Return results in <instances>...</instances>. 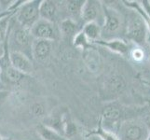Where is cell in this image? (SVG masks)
Listing matches in <instances>:
<instances>
[{
	"label": "cell",
	"mask_w": 150,
	"mask_h": 140,
	"mask_svg": "<svg viewBox=\"0 0 150 140\" xmlns=\"http://www.w3.org/2000/svg\"><path fill=\"white\" fill-rule=\"evenodd\" d=\"M2 76L5 77V80H7L8 82H10L12 84L20 83L21 81L23 80L27 77V75H25L22 73V72L18 71L17 69H15L11 65L3 67Z\"/></svg>",
	"instance_id": "2e32d148"
},
{
	"label": "cell",
	"mask_w": 150,
	"mask_h": 140,
	"mask_svg": "<svg viewBox=\"0 0 150 140\" xmlns=\"http://www.w3.org/2000/svg\"><path fill=\"white\" fill-rule=\"evenodd\" d=\"M73 44H74L75 47H76V48L82 49V50H83V51L91 48V47H93V44H91L90 41L87 39V38L85 37L84 33L82 32V29H81L80 32L74 38Z\"/></svg>",
	"instance_id": "7402d4cb"
},
{
	"label": "cell",
	"mask_w": 150,
	"mask_h": 140,
	"mask_svg": "<svg viewBox=\"0 0 150 140\" xmlns=\"http://www.w3.org/2000/svg\"><path fill=\"white\" fill-rule=\"evenodd\" d=\"M93 45H99L108 49L113 53L125 56L130 53V46L125 40L121 38H113V39H100L96 41Z\"/></svg>",
	"instance_id": "30bf717a"
},
{
	"label": "cell",
	"mask_w": 150,
	"mask_h": 140,
	"mask_svg": "<svg viewBox=\"0 0 150 140\" xmlns=\"http://www.w3.org/2000/svg\"><path fill=\"white\" fill-rule=\"evenodd\" d=\"M148 30L144 23L143 19L136 11L132 9L128 14L125 24L126 38L137 45H144L146 43V37Z\"/></svg>",
	"instance_id": "277c9868"
},
{
	"label": "cell",
	"mask_w": 150,
	"mask_h": 140,
	"mask_svg": "<svg viewBox=\"0 0 150 140\" xmlns=\"http://www.w3.org/2000/svg\"><path fill=\"white\" fill-rule=\"evenodd\" d=\"M30 33L35 39L53 41L58 38V32L55 23L43 19H39L34 24V26L30 29Z\"/></svg>",
	"instance_id": "52a82bcc"
},
{
	"label": "cell",
	"mask_w": 150,
	"mask_h": 140,
	"mask_svg": "<svg viewBox=\"0 0 150 140\" xmlns=\"http://www.w3.org/2000/svg\"><path fill=\"white\" fill-rule=\"evenodd\" d=\"M103 4V22L102 25V39L117 38L116 35L120 33L124 26L121 14L114 8L108 6L105 2ZM125 27V26H124Z\"/></svg>",
	"instance_id": "3957f363"
},
{
	"label": "cell",
	"mask_w": 150,
	"mask_h": 140,
	"mask_svg": "<svg viewBox=\"0 0 150 140\" xmlns=\"http://www.w3.org/2000/svg\"><path fill=\"white\" fill-rule=\"evenodd\" d=\"M82 32L91 44L102 39V25L96 22L85 23L82 27Z\"/></svg>",
	"instance_id": "4fadbf2b"
},
{
	"label": "cell",
	"mask_w": 150,
	"mask_h": 140,
	"mask_svg": "<svg viewBox=\"0 0 150 140\" xmlns=\"http://www.w3.org/2000/svg\"><path fill=\"white\" fill-rule=\"evenodd\" d=\"M106 88L110 92H114L115 95L121 92L125 88V81L120 76H113L108 79L106 82Z\"/></svg>",
	"instance_id": "ffe728a7"
},
{
	"label": "cell",
	"mask_w": 150,
	"mask_h": 140,
	"mask_svg": "<svg viewBox=\"0 0 150 140\" xmlns=\"http://www.w3.org/2000/svg\"><path fill=\"white\" fill-rule=\"evenodd\" d=\"M4 89H5V84H4V82L0 80V92L3 91Z\"/></svg>",
	"instance_id": "d4e9b609"
},
{
	"label": "cell",
	"mask_w": 150,
	"mask_h": 140,
	"mask_svg": "<svg viewBox=\"0 0 150 140\" xmlns=\"http://www.w3.org/2000/svg\"><path fill=\"white\" fill-rule=\"evenodd\" d=\"M39 14L40 19L55 23L58 15V8L56 3L50 0H42L39 8Z\"/></svg>",
	"instance_id": "7c38bea8"
},
{
	"label": "cell",
	"mask_w": 150,
	"mask_h": 140,
	"mask_svg": "<svg viewBox=\"0 0 150 140\" xmlns=\"http://www.w3.org/2000/svg\"><path fill=\"white\" fill-rule=\"evenodd\" d=\"M95 136L97 137H99L101 140H120V138L117 137V136L113 132H110L106 130V129L103 128L101 124H99V126L96 130L92 131L90 133V136Z\"/></svg>",
	"instance_id": "44dd1931"
},
{
	"label": "cell",
	"mask_w": 150,
	"mask_h": 140,
	"mask_svg": "<svg viewBox=\"0 0 150 140\" xmlns=\"http://www.w3.org/2000/svg\"><path fill=\"white\" fill-rule=\"evenodd\" d=\"M98 18H102L103 22V4L101 1L95 0H88L86 1L83 10H82L81 21L85 23L91 22L98 23Z\"/></svg>",
	"instance_id": "ba28073f"
},
{
	"label": "cell",
	"mask_w": 150,
	"mask_h": 140,
	"mask_svg": "<svg viewBox=\"0 0 150 140\" xmlns=\"http://www.w3.org/2000/svg\"><path fill=\"white\" fill-rule=\"evenodd\" d=\"M123 3L125 4L127 7L131 8L132 10L136 11L140 15L141 18L144 21V23H146V26L148 30V32L150 33V14H148L146 10L144 9L140 2L139 1H123Z\"/></svg>",
	"instance_id": "ac0fdd59"
},
{
	"label": "cell",
	"mask_w": 150,
	"mask_h": 140,
	"mask_svg": "<svg viewBox=\"0 0 150 140\" xmlns=\"http://www.w3.org/2000/svg\"><path fill=\"white\" fill-rule=\"evenodd\" d=\"M42 0L24 1L15 13V20L17 23L26 29H31L34 24L40 19L39 8Z\"/></svg>",
	"instance_id": "5b68a950"
},
{
	"label": "cell",
	"mask_w": 150,
	"mask_h": 140,
	"mask_svg": "<svg viewBox=\"0 0 150 140\" xmlns=\"http://www.w3.org/2000/svg\"><path fill=\"white\" fill-rule=\"evenodd\" d=\"M3 138H4V137H2L1 136H0V140H3Z\"/></svg>",
	"instance_id": "4dcf8cb0"
},
{
	"label": "cell",
	"mask_w": 150,
	"mask_h": 140,
	"mask_svg": "<svg viewBox=\"0 0 150 140\" xmlns=\"http://www.w3.org/2000/svg\"><path fill=\"white\" fill-rule=\"evenodd\" d=\"M85 0H71L66 2V9L69 13L70 18L79 22L82 17V10H83Z\"/></svg>",
	"instance_id": "9a60e30c"
},
{
	"label": "cell",
	"mask_w": 150,
	"mask_h": 140,
	"mask_svg": "<svg viewBox=\"0 0 150 140\" xmlns=\"http://www.w3.org/2000/svg\"><path fill=\"white\" fill-rule=\"evenodd\" d=\"M33 110L35 115H41V114H43V112H44V108L40 104H35V105L33 107Z\"/></svg>",
	"instance_id": "cb8c5ba5"
},
{
	"label": "cell",
	"mask_w": 150,
	"mask_h": 140,
	"mask_svg": "<svg viewBox=\"0 0 150 140\" xmlns=\"http://www.w3.org/2000/svg\"><path fill=\"white\" fill-rule=\"evenodd\" d=\"M95 49L96 48H94V47H91V48L84 50L85 63L92 72L96 71V69L99 68V65L101 64L99 54L95 50Z\"/></svg>",
	"instance_id": "e0dca14e"
},
{
	"label": "cell",
	"mask_w": 150,
	"mask_h": 140,
	"mask_svg": "<svg viewBox=\"0 0 150 140\" xmlns=\"http://www.w3.org/2000/svg\"><path fill=\"white\" fill-rule=\"evenodd\" d=\"M79 26V23L76 22L75 20L67 18L60 23V32L64 37L67 38H72V40H73L76 36L81 31Z\"/></svg>",
	"instance_id": "5bb4252c"
},
{
	"label": "cell",
	"mask_w": 150,
	"mask_h": 140,
	"mask_svg": "<svg viewBox=\"0 0 150 140\" xmlns=\"http://www.w3.org/2000/svg\"><path fill=\"white\" fill-rule=\"evenodd\" d=\"M3 12H5L4 10L2 9V8H1V6H0V13H3Z\"/></svg>",
	"instance_id": "f1b7e54d"
},
{
	"label": "cell",
	"mask_w": 150,
	"mask_h": 140,
	"mask_svg": "<svg viewBox=\"0 0 150 140\" xmlns=\"http://www.w3.org/2000/svg\"><path fill=\"white\" fill-rule=\"evenodd\" d=\"M9 62L15 69L25 75H29L33 71L32 60L23 53H18V51L9 53Z\"/></svg>",
	"instance_id": "9c48e42d"
},
{
	"label": "cell",
	"mask_w": 150,
	"mask_h": 140,
	"mask_svg": "<svg viewBox=\"0 0 150 140\" xmlns=\"http://www.w3.org/2000/svg\"><path fill=\"white\" fill-rule=\"evenodd\" d=\"M148 134V123L134 119L121 123L117 129V136L120 140H146Z\"/></svg>",
	"instance_id": "8992f818"
},
{
	"label": "cell",
	"mask_w": 150,
	"mask_h": 140,
	"mask_svg": "<svg viewBox=\"0 0 150 140\" xmlns=\"http://www.w3.org/2000/svg\"><path fill=\"white\" fill-rule=\"evenodd\" d=\"M148 128H149V134H148V137L146 140H150V123H148Z\"/></svg>",
	"instance_id": "83f0119b"
},
{
	"label": "cell",
	"mask_w": 150,
	"mask_h": 140,
	"mask_svg": "<svg viewBox=\"0 0 150 140\" xmlns=\"http://www.w3.org/2000/svg\"><path fill=\"white\" fill-rule=\"evenodd\" d=\"M38 134L43 140H68V138L61 136L60 134L51 130V129L43 125V124L38 126Z\"/></svg>",
	"instance_id": "d6986e66"
},
{
	"label": "cell",
	"mask_w": 150,
	"mask_h": 140,
	"mask_svg": "<svg viewBox=\"0 0 150 140\" xmlns=\"http://www.w3.org/2000/svg\"><path fill=\"white\" fill-rule=\"evenodd\" d=\"M146 43L148 44V46L150 47V33L148 32L147 34V37H146Z\"/></svg>",
	"instance_id": "484cf974"
},
{
	"label": "cell",
	"mask_w": 150,
	"mask_h": 140,
	"mask_svg": "<svg viewBox=\"0 0 150 140\" xmlns=\"http://www.w3.org/2000/svg\"><path fill=\"white\" fill-rule=\"evenodd\" d=\"M43 125L47 126L66 138L76 133V126L72 121L70 111L67 107H59L44 120Z\"/></svg>",
	"instance_id": "7a4b0ae2"
},
{
	"label": "cell",
	"mask_w": 150,
	"mask_h": 140,
	"mask_svg": "<svg viewBox=\"0 0 150 140\" xmlns=\"http://www.w3.org/2000/svg\"><path fill=\"white\" fill-rule=\"evenodd\" d=\"M52 50V41L43 39H34L32 45L33 58L38 61L46 60Z\"/></svg>",
	"instance_id": "8fae6325"
},
{
	"label": "cell",
	"mask_w": 150,
	"mask_h": 140,
	"mask_svg": "<svg viewBox=\"0 0 150 140\" xmlns=\"http://www.w3.org/2000/svg\"><path fill=\"white\" fill-rule=\"evenodd\" d=\"M34 39L35 38L32 37L29 29L21 26L19 23L18 26L12 27V22L10 20L8 32L6 38L9 53H11V51H18V53L26 55L28 58L32 60V45Z\"/></svg>",
	"instance_id": "6da1fadb"
},
{
	"label": "cell",
	"mask_w": 150,
	"mask_h": 140,
	"mask_svg": "<svg viewBox=\"0 0 150 140\" xmlns=\"http://www.w3.org/2000/svg\"><path fill=\"white\" fill-rule=\"evenodd\" d=\"M131 55L135 61H142L144 57V53L140 48H134L131 50Z\"/></svg>",
	"instance_id": "603a6c76"
},
{
	"label": "cell",
	"mask_w": 150,
	"mask_h": 140,
	"mask_svg": "<svg viewBox=\"0 0 150 140\" xmlns=\"http://www.w3.org/2000/svg\"><path fill=\"white\" fill-rule=\"evenodd\" d=\"M2 73H3V68H2V65H1V63H0V77L2 76Z\"/></svg>",
	"instance_id": "4316f807"
},
{
	"label": "cell",
	"mask_w": 150,
	"mask_h": 140,
	"mask_svg": "<svg viewBox=\"0 0 150 140\" xmlns=\"http://www.w3.org/2000/svg\"><path fill=\"white\" fill-rule=\"evenodd\" d=\"M3 140H12L11 138H8V137H4Z\"/></svg>",
	"instance_id": "f546056e"
}]
</instances>
